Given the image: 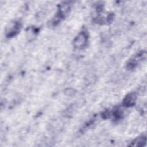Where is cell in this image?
<instances>
[{
	"label": "cell",
	"instance_id": "obj_1",
	"mask_svg": "<svg viewBox=\"0 0 147 147\" xmlns=\"http://www.w3.org/2000/svg\"><path fill=\"white\" fill-rule=\"evenodd\" d=\"M88 40V35L84 31L80 32L75 37L74 41V44L78 48H83L87 44Z\"/></svg>",
	"mask_w": 147,
	"mask_h": 147
},
{
	"label": "cell",
	"instance_id": "obj_2",
	"mask_svg": "<svg viewBox=\"0 0 147 147\" xmlns=\"http://www.w3.org/2000/svg\"><path fill=\"white\" fill-rule=\"evenodd\" d=\"M146 57V53L145 52H141L140 53H138L137 55H135L132 59H130L128 61L127 64V67L129 69H133L135 68L138 63L141 61L142 59H145Z\"/></svg>",
	"mask_w": 147,
	"mask_h": 147
},
{
	"label": "cell",
	"instance_id": "obj_3",
	"mask_svg": "<svg viewBox=\"0 0 147 147\" xmlns=\"http://www.w3.org/2000/svg\"><path fill=\"white\" fill-rule=\"evenodd\" d=\"M21 25L18 22H14L7 28L6 35L9 37H11L16 35L20 31Z\"/></svg>",
	"mask_w": 147,
	"mask_h": 147
},
{
	"label": "cell",
	"instance_id": "obj_4",
	"mask_svg": "<svg viewBox=\"0 0 147 147\" xmlns=\"http://www.w3.org/2000/svg\"><path fill=\"white\" fill-rule=\"evenodd\" d=\"M136 100V96L134 93H130L127 95L123 99V105L129 107L134 105Z\"/></svg>",
	"mask_w": 147,
	"mask_h": 147
},
{
	"label": "cell",
	"instance_id": "obj_5",
	"mask_svg": "<svg viewBox=\"0 0 147 147\" xmlns=\"http://www.w3.org/2000/svg\"><path fill=\"white\" fill-rule=\"evenodd\" d=\"M146 142V138L145 136H141L134 140L130 146H144Z\"/></svg>",
	"mask_w": 147,
	"mask_h": 147
}]
</instances>
